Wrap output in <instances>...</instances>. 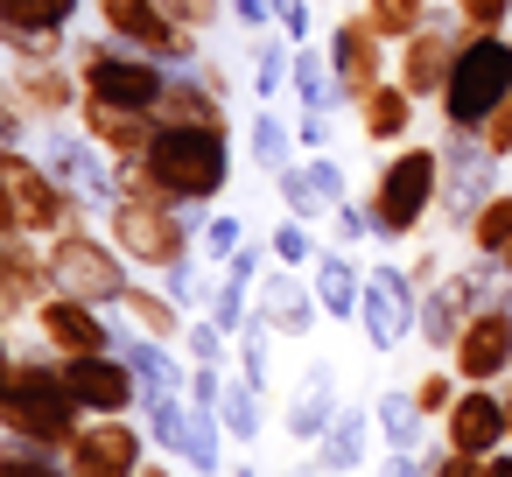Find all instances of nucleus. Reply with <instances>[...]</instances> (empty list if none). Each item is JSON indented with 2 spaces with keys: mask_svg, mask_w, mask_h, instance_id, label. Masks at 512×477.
I'll return each instance as SVG.
<instances>
[{
  "mask_svg": "<svg viewBox=\"0 0 512 477\" xmlns=\"http://www.w3.org/2000/svg\"><path fill=\"white\" fill-rule=\"evenodd\" d=\"M0 421H8V442H36V449H71L78 428H85V400L71 393L64 379V358H36V351H15L8 358V386H0Z\"/></svg>",
  "mask_w": 512,
  "mask_h": 477,
  "instance_id": "obj_1",
  "label": "nucleus"
},
{
  "mask_svg": "<svg viewBox=\"0 0 512 477\" xmlns=\"http://www.w3.org/2000/svg\"><path fill=\"white\" fill-rule=\"evenodd\" d=\"M106 225H113V246L134 260V267H183L190 260V225L176 218V204L155 190V176L141 162H120V197L106 204Z\"/></svg>",
  "mask_w": 512,
  "mask_h": 477,
  "instance_id": "obj_2",
  "label": "nucleus"
},
{
  "mask_svg": "<svg viewBox=\"0 0 512 477\" xmlns=\"http://www.w3.org/2000/svg\"><path fill=\"white\" fill-rule=\"evenodd\" d=\"M141 169L155 176V190L183 211V204H211L232 176V127H190V120H162L155 148L141 155Z\"/></svg>",
  "mask_w": 512,
  "mask_h": 477,
  "instance_id": "obj_3",
  "label": "nucleus"
},
{
  "mask_svg": "<svg viewBox=\"0 0 512 477\" xmlns=\"http://www.w3.org/2000/svg\"><path fill=\"white\" fill-rule=\"evenodd\" d=\"M512 92V36L505 29H463L456 43V64H449V85H442V127L456 134H484V120L505 106Z\"/></svg>",
  "mask_w": 512,
  "mask_h": 477,
  "instance_id": "obj_4",
  "label": "nucleus"
},
{
  "mask_svg": "<svg viewBox=\"0 0 512 477\" xmlns=\"http://www.w3.org/2000/svg\"><path fill=\"white\" fill-rule=\"evenodd\" d=\"M85 218V197L71 183L50 176V162H36L29 148H8L0 155V225L8 232H36V239H57Z\"/></svg>",
  "mask_w": 512,
  "mask_h": 477,
  "instance_id": "obj_5",
  "label": "nucleus"
},
{
  "mask_svg": "<svg viewBox=\"0 0 512 477\" xmlns=\"http://www.w3.org/2000/svg\"><path fill=\"white\" fill-rule=\"evenodd\" d=\"M78 85L85 99H106V106H134V113H162V92H169V64L120 43V36H99V43H78Z\"/></svg>",
  "mask_w": 512,
  "mask_h": 477,
  "instance_id": "obj_6",
  "label": "nucleus"
},
{
  "mask_svg": "<svg viewBox=\"0 0 512 477\" xmlns=\"http://www.w3.org/2000/svg\"><path fill=\"white\" fill-rule=\"evenodd\" d=\"M372 232L379 239H414L428 225V211L442 204V148H400L379 176H372Z\"/></svg>",
  "mask_w": 512,
  "mask_h": 477,
  "instance_id": "obj_7",
  "label": "nucleus"
},
{
  "mask_svg": "<svg viewBox=\"0 0 512 477\" xmlns=\"http://www.w3.org/2000/svg\"><path fill=\"white\" fill-rule=\"evenodd\" d=\"M43 253H50V281H57L64 295L99 302V309H120V295H127V253H120L113 239L71 225V232H57Z\"/></svg>",
  "mask_w": 512,
  "mask_h": 477,
  "instance_id": "obj_8",
  "label": "nucleus"
},
{
  "mask_svg": "<svg viewBox=\"0 0 512 477\" xmlns=\"http://www.w3.org/2000/svg\"><path fill=\"white\" fill-rule=\"evenodd\" d=\"M57 43L64 36H8V92L36 120H64L85 106V85H78V71L57 64Z\"/></svg>",
  "mask_w": 512,
  "mask_h": 477,
  "instance_id": "obj_9",
  "label": "nucleus"
},
{
  "mask_svg": "<svg viewBox=\"0 0 512 477\" xmlns=\"http://www.w3.org/2000/svg\"><path fill=\"white\" fill-rule=\"evenodd\" d=\"M491 197H498V155H491V141L449 127V141H442V204H435L442 225L449 232H470Z\"/></svg>",
  "mask_w": 512,
  "mask_h": 477,
  "instance_id": "obj_10",
  "label": "nucleus"
},
{
  "mask_svg": "<svg viewBox=\"0 0 512 477\" xmlns=\"http://www.w3.org/2000/svg\"><path fill=\"white\" fill-rule=\"evenodd\" d=\"M92 8H99L106 36H120V43H134V50L162 57L169 71H197V64H204V57H197V29H183L162 0H92Z\"/></svg>",
  "mask_w": 512,
  "mask_h": 477,
  "instance_id": "obj_11",
  "label": "nucleus"
},
{
  "mask_svg": "<svg viewBox=\"0 0 512 477\" xmlns=\"http://www.w3.org/2000/svg\"><path fill=\"white\" fill-rule=\"evenodd\" d=\"M358 323H365V344L372 351H400L414 330H421V281L407 274V267H372L365 274V309H358Z\"/></svg>",
  "mask_w": 512,
  "mask_h": 477,
  "instance_id": "obj_12",
  "label": "nucleus"
},
{
  "mask_svg": "<svg viewBox=\"0 0 512 477\" xmlns=\"http://www.w3.org/2000/svg\"><path fill=\"white\" fill-rule=\"evenodd\" d=\"M148 407V435H155V449H169L176 463H190V470H204V477H218L225 470V456H218V414H204V407H190L183 393H169V400H141Z\"/></svg>",
  "mask_w": 512,
  "mask_h": 477,
  "instance_id": "obj_13",
  "label": "nucleus"
},
{
  "mask_svg": "<svg viewBox=\"0 0 512 477\" xmlns=\"http://www.w3.org/2000/svg\"><path fill=\"white\" fill-rule=\"evenodd\" d=\"M43 162H50L57 183H71V190H78L85 204H99V211L120 197V162H106V148H99L85 127L71 134V127L43 120Z\"/></svg>",
  "mask_w": 512,
  "mask_h": 477,
  "instance_id": "obj_14",
  "label": "nucleus"
},
{
  "mask_svg": "<svg viewBox=\"0 0 512 477\" xmlns=\"http://www.w3.org/2000/svg\"><path fill=\"white\" fill-rule=\"evenodd\" d=\"M449 365H456L463 386H498V379L512 372V288H505L498 302L470 309V323H463Z\"/></svg>",
  "mask_w": 512,
  "mask_h": 477,
  "instance_id": "obj_15",
  "label": "nucleus"
},
{
  "mask_svg": "<svg viewBox=\"0 0 512 477\" xmlns=\"http://www.w3.org/2000/svg\"><path fill=\"white\" fill-rule=\"evenodd\" d=\"M148 442L155 435L127 428V414H99V421L78 428V442L64 449V463H71V477H141Z\"/></svg>",
  "mask_w": 512,
  "mask_h": 477,
  "instance_id": "obj_16",
  "label": "nucleus"
},
{
  "mask_svg": "<svg viewBox=\"0 0 512 477\" xmlns=\"http://www.w3.org/2000/svg\"><path fill=\"white\" fill-rule=\"evenodd\" d=\"M330 71H337V99L344 106H365L386 85V36L365 15H344L330 29Z\"/></svg>",
  "mask_w": 512,
  "mask_h": 477,
  "instance_id": "obj_17",
  "label": "nucleus"
},
{
  "mask_svg": "<svg viewBox=\"0 0 512 477\" xmlns=\"http://www.w3.org/2000/svg\"><path fill=\"white\" fill-rule=\"evenodd\" d=\"M57 295L50 281V253H36V232H8L0 239V316L22 323Z\"/></svg>",
  "mask_w": 512,
  "mask_h": 477,
  "instance_id": "obj_18",
  "label": "nucleus"
},
{
  "mask_svg": "<svg viewBox=\"0 0 512 477\" xmlns=\"http://www.w3.org/2000/svg\"><path fill=\"white\" fill-rule=\"evenodd\" d=\"M456 43H463V22L428 15V22H421V29L400 43V85H407L414 99H442L449 64H456Z\"/></svg>",
  "mask_w": 512,
  "mask_h": 477,
  "instance_id": "obj_19",
  "label": "nucleus"
},
{
  "mask_svg": "<svg viewBox=\"0 0 512 477\" xmlns=\"http://www.w3.org/2000/svg\"><path fill=\"white\" fill-rule=\"evenodd\" d=\"M64 379L85 400V414H127L141 400V379L120 351H78V358H64Z\"/></svg>",
  "mask_w": 512,
  "mask_h": 477,
  "instance_id": "obj_20",
  "label": "nucleus"
},
{
  "mask_svg": "<svg viewBox=\"0 0 512 477\" xmlns=\"http://www.w3.org/2000/svg\"><path fill=\"white\" fill-rule=\"evenodd\" d=\"M36 330H43V344H50L57 358H78V351H113V344H120V337L106 330L99 302H78V295H64V288L36 309Z\"/></svg>",
  "mask_w": 512,
  "mask_h": 477,
  "instance_id": "obj_21",
  "label": "nucleus"
},
{
  "mask_svg": "<svg viewBox=\"0 0 512 477\" xmlns=\"http://www.w3.org/2000/svg\"><path fill=\"white\" fill-rule=\"evenodd\" d=\"M442 428H449V449H470V456H498V449L512 442V421H505V393H491V386H463V393H456V407L442 414Z\"/></svg>",
  "mask_w": 512,
  "mask_h": 477,
  "instance_id": "obj_22",
  "label": "nucleus"
},
{
  "mask_svg": "<svg viewBox=\"0 0 512 477\" xmlns=\"http://www.w3.org/2000/svg\"><path fill=\"white\" fill-rule=\"evenodd\" d=\"M78 127L113 155V162H141L162 134V113H134V106H106V99H85L78 106Z\"/></svg>",
  "mask_w": 512,
  "mask_h": 477,
  "instance_id": "obj_23",
  "label": "nucleus"
},
{
  "mask_svg": "<svg viewBox=\"0 0 512 477\" xmlns=\"http://www.w3.org/2000/svg\"><path fill=\"white\" fill-rule=\"evenodd\" d=\"M330 421H337V365L309 358V365H302V379H295V400H288L281 428H288L295 442H323V428H330Z\"/></svg>",
  "mask_w": 512,
  "mask_h": 477,
  "instance_id": "obj_24",
  "label": "nucleus"
},
{
  "mask_svg": "<svg viewBox=\"0 0 512 477\" xmlns=\"http://www.w3.org/2000/svg\"><path fill=\"white\" fill-rule=\"evenodd\" d=\"M281 337H309L316 330V316H323V302H316V281H295V267H281L274 260V281H260V302H253Z\"/></svg>",
  "mask_w": 512,
  "mask_h": 477,
  "instance_id": "obj_25",
  "label": "nucleus"
},
{
  "mask_svg": "<svg viewBox=\"0 0 512 477\" xmlns=\"http://www.w3.org/2000/svg\"><path fill=\"white\" fill-rule=\"evenodd\" d=\"M113 351H120V358L134 365V379H141V400H169V393H190V372L176 365V344H162V337L134 330V337H120Z\"/></svg>",
  "mask_w": 512,
  "mask_h": 477,
  "instance_id": "obj_26",
  "label": "nucleus"
},
{
  "mask_svg": "<svg viewBox=\"0 0 512 477\" xmlns=\"http://www.w3.org/2000/svg\"><path fill=\"white\" fill-rule=\"evenodd\" d=\"M372 421L379 414H365V407H337V421L323 428V442H316V470H365V456H372Z\"/></svg>",
  "mask_w": 512,
  "mask_h": 477,
  "instance_id": "obj_27",
  "label": "nucleus"
},
{
  "mask_svg": "<svg viewBox=\"0 0 512 477\" xmlns=\"http://www.w3.org/2000/svg\"><path fill=\"white\" fill-rule=\"evenodd\" d=\"M120 309H127V323H134V330H148V337H162V344H183V330H190V323H183L190 309H183L169 288H148V281H127Z\"/></svg>",
  "mask_w": 512,
  "mask_h": 477,
  "instance_id": "obj_28",
  "label": "nucleus"
},
{
  "mask_svg": "<svg viewBox=\"0 0 512 477\" xmlns=\"http://www.w3.org/2000/svg\"><path fill=\"white\" fill-rule=\"evenodd\" d=\"M463 323H470V302H463V288L456 281H435V288H421V344L428 351H456V337H463Z\"/></svg>",
  "mask_w": 512,
  "mask_h": 477,
  "instance_id": "obj_29",
  "label": "nucleus"
},
{
  "mask_svg": "<svg viewBox=\"0 0 512 477\" xmlns=\"http://www.w3.org/2000/svg\"><path fill=\"white\" fill-rule=\"evenodd\" d=\"M309 281H316V302H323V316H358V309H365V274L344 260V246H337V253H316Z\"/></svg>",
  "mask_w": 512,
  "mask_h": 477,
  "instance_id": "obj_30",
  "label": "nucleus"
},
{
  "mask_svg": "<svg viewBox=\"0 0 512 477\" xmlns=\"http://www.w3.org/2000/svg\"><path fill=\"white\" fill-rule=\"evenodd\" d=\"M358 113H365V120H358V127H365V141H372V148H393V141L414 127V92L386 78V85H379V92H372Z\"/></svg>",
  "mask_w": 512,
  "mask_h": 477,
  "instance_id": "obj_31",
  "label": "nucleus"
},
{
  "mask_svg": "<svg viewBox=\"0 0 512 477\" xmlns=\"http://www.w3.org/2000/svg\"><path fill=\"white\" fill-rule=\"evenodd\" d=\"M71 22H78V0H0L8 36H64Z\"/></svg>",
  "mask_w": 512,
  "mask_h": 477,
  "instance_id": "obj_32",
  "label": "nucleus"
},
{
  "mask_svg": "<svg viewBox=\"0 0 512 477\" xmlns=\"http://www.w3.org/2000/svg\"><path fill=\"white\" fill-rule=\"evenodd\" d=\"M260 379L253 372H239V379H225V400H218V421H225V435L232 442H260V428H267V407H260Z\"/></svg>",
  "mask_w": 512,
  "mask_h": 477,
  "instance_id": "obj_33",
  "label": "nucleus"
},
{
  "mask_svg": "<svg viewBox=\"0 0 512 477\" xmlns=\"http://www.w3.org/2000/svg\"><path fill=\"white\" fill-rule=\"evenodd\" d=\"M470 246L512 274V190H498V197L477 211V225H470Z\"/></svg>",
  "mask_w": 512,
  "mask_h": 477,
  "instance_id": "obj_34",
  "label": "nucleus"
},
{
  "mask_svg": "<svg viewBox=\"0 0 512 477\" xmlns=\"http://www.w3.org/2000/svg\"><path fill=\"white\" fill-rule=\"evenodd\" d=\"M372 414H379V435H386L393 449L421 456V421H428V414H421V400H414V393H379V407H372Z\"/></svg>",
  "mask_w": 512,
  "mask_h": 477,
  "instance_id": "obj_35",
  "label": "nucleus"
},
{
  "mask_svg": "<svg viewBox=\"0 0 512 477\" xmlns=\"http://www.w3.org/2000/svg\"><path fill=\"white\" fill-rule=\"evenodd\" d=\"M428 15H435V0H365V22H372L386 43H407Z\"/></svg>",
  "mask_w": 512,
  "mask_h": 477,
  "instance_id": "obj_36",
  "label": "nucleus"
},
{
  "mask_svg": "<svg viewBox=\"0 0 512 477\" xmlns=\"http://www.w3.org/2000/svg\"><path fill=\"white\" fill-rule=\"evenodd\" d=\"M281 85H295V43H288V36H281V43L267 36V43H253V92L274 99Z\"/></svg>",
  "mask_w": 512,
  "mask_h": 477,
  "instance_id": "obj_37",
  "label": "nucleus"
},
{
  "mask_svg": "<svg viewBox=\"0 0 512 477\" xmlns=\"http://www.w3.org/2000/svg\"><path fill=\"white\" fill-rule=\"evenodd\" d=\"M288 148H295V134L281 127V113H274V99H260V113H253V162L260 169H288Z\"/></svg>",
  "mask_w": 512,
  "mask_h": 477,
  "instance_id": "obj_38",
  "label": "nucleus"
},
{
  "mask_svg": "<svg viewBox=\"0 0 512 477\" xmlns=\"http://www.w3.org/2000/svg\"><path fill=\"white\" fill-rule=\"evenodd\" d=\"M253 288H260V281H246V274H232V267H225V281H218V295H211V316H218L232 337H239V330H246V316H253Z\"/></svg>",
  "mask_w": 512,
  "mask_h": 477,
  "instance_id": "obj_39",
  "label": "nucleus"
},
{
  "mask_svg": "<svg viewBox=\"0 0 512 477\" xmlns=\"http://www.w3.org/2000/svg\"><path fill=\"white\" fill-rule=\"evenodd\" d=\"M0 477H71V463L57 449H36V442H8L0 456Z\"/></svg>",
  "mask_w": 512,
  "mask_h": 477,
  "instance_id": "obj_40",
  "label": "nucleus"
},
{
  "mask_svg": "<svg viewBox=\"0 0 512 477\" xmlns=\"http://www.w3.org/2000/svg\"><path fill=\"white\" fill-rule=\"evenodd\" d=\"M267 253L281 260V267H316V239H309V218H295V225H274V239H267Z\"/></svg>",
  "mask_w": 512,
  "mask_h": 477,
  "instance_id": "obj_41",
  "label": "nucleus"
},
{
  "mask_svg": "<svg viewBox=\"0 0 512 477\" xmlns=\"http://www.w3.org/2000/svg\"><path fill=\"white\" fill-rule=\"evenodd\" d=\"M225 337H232V330H225L218 316L190 323V330H183V351H190V365H225Z\"/></svg>",
  "mask_w": 512,
  "mask_h": 477,
  "instance_id": "obj_42",
  "label": "nucleus"
},
{
  "mask_svg": "<svg viewBox=\"0 0 512 477\" xmlns=\"http://www.w3.org/2000/svg\"><path fill=\"white\" fill-rule=\"evenodd\" d=\"M463 29H512V0H449Z\"/></svg>",
  "mask_w": 512,
  "mask_h": 477,
  "instance_id": "obj_43",
  "label": "nucleus"
},
{
  "mask_svg": "<svg viewBox=\"0 0 512 477\" xmlns=\"http://www.w3.org/2000/svg\"><path fill=\"white\" fill-rule=\"evenodd\" d=\"M190 407H204V414H218V400H225V365H190V393H183Z\"/></svg>",
  "mask_w": 512,
  "mask_h": 477,
  "instance_id": "obj_44",
  "label": "nucleus"
},
{
  "mask_svg": "<svg viewBox=\"0 0 512 477\" xmlns=\"http://www.w3.org/2000/svg\"><path fill=\"white\" fill-rule=\"evenodd\" d=\"M456 393H463V379H456V372H428V379L414 386L421 414H449V407H456Z\"/></svg>",
  "mask_w": 512,
  "mask_h": 477,
  "instance_id": "obj_45",
  "label": "nucleus"
},
{
  "mask_svg": "<svg viewBox=\"0 0 512 477\" xmlns=\"http://www.w3.org/2000/svg\"><path fill=\"white\" fill-rule=\"evenodd\" d=\"M421 463H428V477H484V456H470V449H421Z\"/></svg>",
  "mask_w": 512,
  "mask_h": 477,
  "instance_id": "obj_46",
  "label": "nucleus"
},
{
  "mask_svg": "<svg viewBox=\"0 0 512 477\" xmlns=\"http://www.w3.org/2000/svg\"><path fill=\"white\" fill-rule=\"evenodd\" d=\"M330 218H337V246H358V239H379V232H372V204H351V197H344V204H337Z\"/></svg>",
  "mask_w": 512,
  "mask_h": 477,
  "instance_id": "obj_47",
  "label": "nucleus"
},
{
  "mask_svg": "<svg viewBox=\"0 0 512 477\" xmlns=\"http://www.w3.org/2000/svg\"><path fill=\"white\" fill-rule=\"evenodd\" d=\"M239 246H246V232H239V218H232V211H218V218L204 225V253H211V260H232Z\"/></svg>",
  "mask_w": 512,
  "mask_h": 477,
  "instance_id": "obj_48",
  "label": "nucleus"
},
{
  "mask_svg": "<svg viewBox=\"0 0 512 477\" xmlns=\"http://www.w3.org/2000/svg\"><path fill=\"white\" fill-rule=\"evenodd\" d=\"M162 8H169V15H176L183 29H197V36H204V29H218L225 0H162Z\"/></svg>",
  "mask_w": 512,
  "mask_h": 477,
  "instance_id": "obj_49",
  "label": "nucleus"
},
{
  "mask_svg": "<svg viewBox=\"0 0 512 477\" xmlns=\"http://www.w3.org/2000/svg\"><path fill=\"white\" fill-rule=\"evenodd\" d=\"M162 288H169L183 309H197V302H204V274H197L190 260H183V267H169V274H162Z\"/></svg>",
  "mask_w": 512,
  "mask_h": 477,
  "instance_id": "obj_50",
  "label": "nucleus"
},
{
  "mask_svg": "<svg viewBox=\"0 0 512 477\" xmlns=\"http://www.w3.org/2000/svg\"><path fill=\"white\" fill-rule=\"evenodd\" d=\"M484 141H491V155H498V162L512 155V92H505V106L484 120Z\"/></svg>",
  "mask_w": 512,
  "mask_h": 477,
  "instance_id": "obj_51",
  "label": "nucleus"
},
{
  "mask_svg": "<svg viewBox=\"0 0 512 477\" xmlns=\"http://www.w3.org/2000/svg\"><path fill=\"white\" fill-rule=\"evenodd\" d=\"M309 29H316L309 0H281V36H288V43H309Z\"/></svg>",
  "mask_w": 512,
  "mask_h": 477,
  "instance_id": "obj_52",
  "label": "nucleus"
},
{
  "mask_svg": "<svg viewBox=\"0 0 512 477\" xmlns=\"http://www.w3.org/2000/svg\"><path fill=\"white\" fill-rule=\"evenodd\" d=\"M274 15H281V0H232V22L239 29H267Z\"/></svg>",
  "mask_w": 512,
  "mask_h": 477,
  "instance_id": "obj_53",
  "label": "nucleus"
},
{
  "mask_svg": "<svg viewBox=\"0 0 512 477\" xmlns=\"http://www.w3.org/2000/svg\"><path fill=\"white\" fill-rule=\"evenodd\" d=\"M407 274H414L421 288H435V274H442V260H435V253H414V267H407Z\"/></svg>",
  "mask_w": 512,
  "mask_h": 477,
  "instance_id": "obj_54",
  "label": "nucleus"
},
{
  "mask_svg": "<svg viewBox=\"0 0 512 477\" xmlns=\"http://www.w3.org/2000/svg\"><path fill=\"white\" fill-rule=\"evenodd\" d=\"M484 477H512V449H498V456H484Z\"/></svg>",
  "mask_w": 512,
  "mask_h": 477,
  "instance_id": "obj_55",
  "label": "nucleus"
},
{
  "mask_svg": "<svg viewBox=\"0 0 512 477\" xmlns=\"http://www.w3.org/2000/svg\"><path fill=\"white\" fill-rule=\"evenodd\" d=\"M141 477H176V470L169 463H141Z\"/></svg>",
  "mask_w": 512,
  "mask_h": 477,
  "instance_id": "obj_56",
  "label": "nucleus"
},
{
  "mask_svg": "<svg viewBox=\"0 0 512 477\" xmlns=\"http://www.w3.org/2000/svg\"><path fill=\"white\" fill-rule=\"evenodd\" d=\"M232 477H260V470H253V463H239V470H232Z\"/></svg>",
  "mask_w": 512,
  "mask_h": 477,
  "instance_id": "obj_57",
  "label": "nucleus"
},
{
  "mask_svg": "<svg viewBox=\"0 0 512 477\" xmlns=\"http://www.w3.org/2000/svg\"><path fill=\"white\" fill-rule=\"evenodd\" d=\"M505 421H512V386H505Z\"/></svg>",
  "mask_w": 512,
  "mask_h": 477,
  "instance_id": "obj_58",
  "label": "nucleus"
},
{
  "mask_svg": "<svg viewBox=\"0 0 512 477\" xmlns=\"http://www.w3.org/2000/svg\"><path fill=\"white\" fill-rule=\"evenodd\" d=\"M505 36H512V29H505Z\"/></svg>",
  "mask_w": 512,
  "mask_h": 477,
  "instance_id": "obj_59",
  "label": "nucleus"
}]
</instances>
